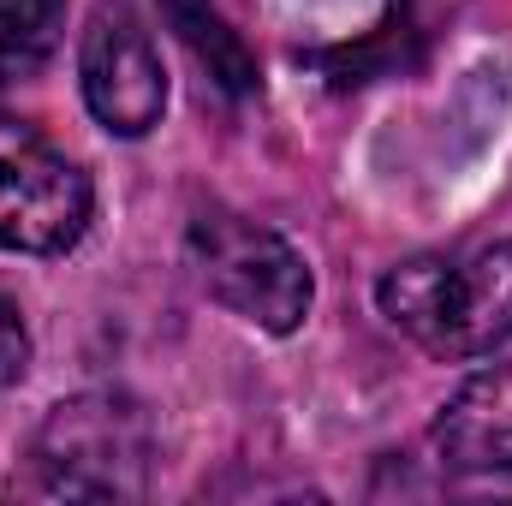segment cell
Returning <instances> with one entry per match:
<instances>
[{"mask_svg": "<svg viewBox=\"0 0 512 506\" xmlns=\"http://www.w3.org/2000/svg\"><path fill=\"white\" fill-rule=\"evenodd\" d=\"M24 370H30V328H24L18 304L0 292V393H6V387H18Z\"/></svg>", "mask_w": 512, "mask_h": 506, "instance_id": "9c48e42d", "label": "cell"}, {"mask_svg": "<svg viewBox=\"0 0 512 506\" xmlns=\"http://www.w3.org/2000/svg\"><path fill=\"white\" fill-rule=\"evenodd\" d=\"M167 30L197 54V66L227 90V96H251L256 90V60L239 42V30L215 12V0H161Z\"/></svg>", "mask_w": 512, "mask_h": 506, "instance_id": "52a82bcc", "label": "cell"}, {"mask_svg": "<svg viewBox=\"0 0 512 506\" xmlns=\"http://www.w3.org/2000/svg\"><path fill=\"white\" fill-rule=\"evenodd\" d=\"M191 268L203 292L262 334H292L310 316V268L280 233L233 209H203L191 221Z\"/></svg>", "mask_w": 512, "mask_h": 506, "instance_id": "3957f363", "label": "cell"}, {"mask_svg": "<svg viewBox=\"0 0 512 506\" xmlns=\"http://www.w3.org/2000/svg\"><path fill=\"white\" fill-rule=\"evenodd\" d=\"M78 84H84L90 114L114 137H143L161 126L167 72L131 0H96L84 42H78Z\"/></svg>", "mask_w": 512, "mask_h": 506, "instance_id": "5b68a950", "label": "cell"}, {"mask_svg": "<svg viewBox=\"0 0 512 506\" xmlns=\"http://www.w3.org/2000/svg\"><path fill=\"white\" fill-rule=\"evenodd\" d=\"M376 304L429 358H489L512 334V239L411 256L382 274Z\"/></svg>", "mask_w": 512, "mask_h": 506, "instance_id": "7a4b0ae2", "label": "cell"}, {"mask_svg": "<svg viewBox=\"0 0 512 506\" xmlns=\"http://www.w3.org/2000/svg\"><path fill=\"white\" fill-rule=\"evenodd\" d=\"M155 471V417L126 387L60 399L24 447L12 495L30 501H143Z\"/></svg>", "mask_w": 512, "mask_h": 506, "instance_id": "6da1fadb", "label": "cell"}, {"mask_svg": "<svg viewBox=\"0 0 512 506\" xmlns=\"http://www.w3.org/2000/svg\"><path fill=\"white\" fill-rule=\"evenodd\" d=\"M435 459L459 477H501L512 471V364H489L459 381V393L441 405Z\"/></svg>", "mask_w": 512, "mask_h": 506, "instance_id": "8992f818", "label": "cell"}, {"mask_svg": "<svg viewBox=\"0 0 512 506\" xmlns=\"http://www.w3.org/2000/svg\"><path fill=\"white\" fill-rule=\"evenodd\" d=\"M66 0H0V84L42 72L60 48Z\"/></svg>", "mask_w": 512, "mask_h": 506, "instance_id": "ba28073f", "label": "cell"}, {"mask_svg": "<svg viewBox=\"0 0 512 506\" xmlns=\"http://www.w3.org/2000/svg\"><path fill=\"white\" fill-rule=\"evenodd\" d=\"M90 173L18 114H0V251L60 256L90 227Z\"/></svg>", "mask_w": 512, "mask_h": 506, "instance_id": "277c9868", "label": "cell"}]
</instances>
